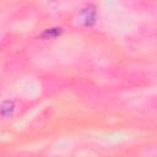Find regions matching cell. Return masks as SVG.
Wrapping results in <instances>:
<instances>
[{
    "mask_svg": "<svg viewBox=\"0 0 157 157\" xmlns=\"http://www.w3.org/2000/svg\"><path fill=\"white\" fill-rule=\"evenodd\" d=\"M80 18L85 26H92L96 22V10L93 6H87L80 13Z\"/></svg>",
    "mask_w": 157,
    "mask_h": 157,
    "instance_id": "6da1fadb",
    "label": "cell"
},
{
    "mask_svg": "<svg viewBox=\"0 0 157 157\" xmlns=\"http://www.w3.org/2000/svg\"><path fill=\"white\" fill-rule=\"evenodd\" d=\"M15 110V104L12 101H4L0 104V115L2 117H10Z\"/></svg>",
    "mask_w": 157,
    "mask_h": 157,
    "instance_id": "7a4b0ae2",
    "label": "cell"
},
{
    "mask_svg": "<svg viewBox=\"0 0 157 157\" xmlns=\"http://www.w3.org/2000/svg\"><path fill=\"white\" fill-rule=\"evenodd\" d=\"M61 33V28H48L45 32H43V37L44 38H54L58 37Z\"/></svg>",
    "mask_w": 157,
    "mask_h": 157,
    "instance_id": "3957f363",
    "label": "cell"
}]
</instances>
